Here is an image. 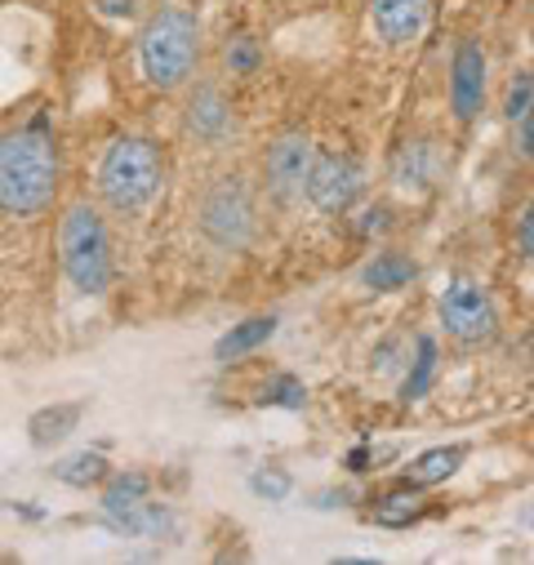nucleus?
Instances as JSON below:
<instances>
[{"label": "nucleus", "instance_id": "1", "mask_svg": "<svg viewBox=\"0 0 534 565\" xmlns=\"http://www.w3.org/2000/svg\"><path fill=\"white\" fill-rule=\"evenodd\" d=\"M58 196V138L36 111L32 120L0 134V214L36 218Z\"/></svg>", "mask_w": 534, "mask_h": 565}, {"label": "nucleus", "instance_id": "2", "mask_svg": "<svg viewBox=\"0 0 534 565\" xmlns=\"http://www.w3.org/2000/svg\"><path fill=\"white\" fill-rule=\"evenodd\" d=\"M196 63H201V19L179 0H165L139 28V72L157 94H174L192 85Z\"/></svg>", "mask_w": 534, "mask_h": 565}, {"label": "nucleus", "instance_id": "3", "mask_svg": "<svg viewBox=\"0 0 534 565\" xmlns=\"http://www.w3.org/2000/svg\"><path fill=\"white\" fill-rule=\"evenodd\" d=\"M165 188V152L148 134H116L98 157V196L111 214L134 218L152 210Z\"/></svg>", "mask_w": 534, "mask_h": 565}, {"label": "nucleus", "instance_id": "4", "mask_svg": "<svg viewBox=\"0 0 534 565\" xmlns=\"http://www.w3.org/2000/svg\"><path fill=\"white\" fill-rule=\"evenodd\" d=\"M58 267L72 280V290L85 299H98L111 290L116 258H111V232L94 201H72L58 218Z\"/></svg>", "mask_w": 534, "mask_h": 565}, {"label": "nucleus", "instance_id": "5", "mask_svg": "<svg viewBox=\"0 0 534 565\" xmlns=\"http://www.w3.org/2000/svg\"><path fill=\"white\" fill-rule=\"evenodd\" d=\"M196 227L214 249L241 254L258 232V205L241 174H218L196 201Z\"/></svg>", "mask_w": 534, "mask_h": 565}, {"label": "nucleus", "instance_id": "6", "mask_svg": "<svg viewBox=\"0 0 534 565\" xmlns=\"http://www.w3.org/2000/svg\"><path fill=\"white\" fill-rule=\"evenodd\" d=\"M437 312H441L446 334L455 343H463V348H481V343H490L499 334L494 299H490V290L481 286V280H472V276H455L450 280V286L441 290Z\"/></svg>", "mask_w": 534, "mask_h": 565}, {"label": "nucleus", "instance_id": "7", "mask_svg": "<svg viewBox=\"0 0 534 565\" xmlns=\"http://www.w3.org/2000/svg\"><path fill=\"white\" fill-rule=\"evenodd\" d=\"M361 192H365V174L348 152H317L312 179H308V201L321 214H330V218L348 214L361 201Z\"/></svg>", "mask_w": 534, "mask_h": 565}, {"label": "nucleus", "instance_id": "8", "mask_svg": "<svg viewBox=\"0 0 534 565\" xmlns=\"http://www.w3.org/2000/svg\"><path fill=\"white\" fill-rule=\"evenodd\" d=\"M312 161H317V148L312 138L290 129L281 134L273 148H267V161H263V179H267V192H273L277 201H299L308 196V179H312Z\"/></svg>", "mask_w": 534, "mask_h": 565}, {"label": "nucleus", "instance_id": "9", "mask_svg": "<svg viewBox=\"0 0 534 565\" xmlns=\"http://www.w3.org/2000/svg\"><path fill=\"white\" fill-rule=\"evenodd\" d=\"M485 89H490V58L481 41L463 36L450 54V111L459 125H472L485 111Z\"/></svg>", "mask_w": 534, "mask_h": 565}, {"label": "nucleus", "instance_id": "10", "mask_svg": "<svg viewBox=\"0 0 534 565\" xmlns=\"http://www.w3.org/2000/svg\"><path fill=\"white\" fill-rule=\"evenodd\" d=\"M232 125H236V111H232V98L223 94V85L201 81L183 103V134L196 138V143H223Z\"/></svg>", "mask_w": 534, "mask_h": 565}, {"label": "nucleus", "instance_id": "11", "mask_svg": "<svg viewBox=\"0 0 534 565\" xmlns=\"http://www.w3.org/2000/svg\"><path fill=\"white\" fill-rule=\"evenodd\" d=\"M432 19V0H370V23L383 45H415Z\"/></svg>", "mask_w": 534, "mask_h": 565}, {"label": "nucleus", "instance_id": "12", "mask_svg": "<svg viewBox=\"0 0 534 565\" xmlns=\"http://www.w3.org/2000/svg\"><path fill=\"white\" fill-rule=\"evenodd\" d=\"M107 525L116 530V534H129V539H152V543H161V539H174L179 534V516H174V508L170 503H161V499H139L134 508H125V512H116V516H107Z\"/></svg>", "mask_w": 534, "mask_h": 565}, {"label": "nucleus", "instance_id": "13", "mask_svg": "<svg viewBox=\"0 0 534 565\" xmlns=\"http://www.w3.org/2000/svg\"><path fill=\"white\" fill-rule=\"evenodd\" d=\"M81 418H85V405H81V401L41 405V409L28 418V441H32V450H54V446L72 441V433L81 428Z\"/></svg>", "mask_w": 534, "mask_h": 565}, {"label": "nucleus", "instance_id": "14", "mask_svg": "<svg viewBox=\"0 0 534 565\" xmlns=\"http://www.w3.org/2000/svg\"><path fill=\"white\" fill-rule=\"evenodd\" d=\"M277 317L273 312H258V317H245L241 326H232L218 343H214V361L218 365H232V361H245L249 352H258L263 343H273V334H277Z\"/></svg>", "mask_w": 534, "mask_h": 565}, {"label": "nucleus", "instance_id": "15", "mask_svg": "<svg viewBox=\"0 0 534 565\" xmlns=\"http://www.w3.org/2000/svg\"><path fill=\"white\" fill-rule=\"evenodd\" d=\"M415 276H419V263H415L410 254H400V249H378V254L361 267L365 290H374V295H396V290H406Z\"/></svg>", "mask_w": 534, "mask_h": 565}, {"label": "nucleus", "instance_id": "16", "mask_svg": "<svg viewBox=\"0 0 534 565\" xmlns=\"http://www.w3.org/2000/svg\"><path fill=\"white\" fill-rule=\"evenodd\" d=\"M50 477L67 490H98L111 477V463H107L103 450H72V455L50 463Z\"/></svg>", "mask_w": 534, "mask_h": 565}, {"label": "nucleus", "instance_id": "17", "mask_svg": "<svg viewBox=\"0 0 534 565\" xmlns=\"http://www.w3.org/2000/svg\"><path fill=\"white\" fill-rule=\"evenodd\" d=\"M463 459H468V446H432V450H424V455H415V459L406 463V481L419 486V490L446 486V481L463 468Z\"/></svg>", "mask_w": 534, "mask_h": 565}, {"label": "nucleus", "instance_id": "18", "mask_svg": "<svg viewBox=\"0 0 534 565\" xmlns=\"http://www.w3.org/2000/svg\"><path fill=\"white\" fill-rule=\"evenodd\" d=\"M148 494H152V477L148 472H139V468L116 472L111 468V477L98 486V508H103V516H116V512L134 508V503L148 499Z\"/></svg>", "mask_w": 534, "mask_h": 565}, {"label": "nucleus", "instance_id": "19", "mask_svg": "<svg viewBox=\"0 0 534 565\" xmlns=\"http://www.w3.org/2000/svg\"><path fill=\"white\" fill-rule=\"evenodd\" d=\"M432 170H437L432 143H428V138H415V143H406V148L396 152V161H392V183H400V188H428V183H432Z\"/></svg>", "mask_w": 534, "mask_h": 565}, {"label": "nucleus", "instance_id": "20", "mask_svg": "<svg viewBox=\"0 0 534 565\" xmlns=\"http://www.w3.org/2000/svg\"><path fill=\"white\" fill-rule=\"evenodd\" d=\"M437 361H441V352H437V339L432 334H424L419 343H415V361H410V370H406V379H400V401H424L428 392H432V383H437Z\"/></svg>", "mask_w": 534, "mask_h": 565}, {"label": "nucleus", "instance_id": "21", "mask_svg": "<svg viewBox=\"0 0 534 565\" xmlns=\"http://www.w3.org/2000/svg\"><path fill=\"white\" fill-rule=\"evenodd\" d=\"M424 494H419V486H410V481H400V490H392V494H383L378 503H374V521L378 525H392V530H400V525H415V521H424Z\"/></svg>", "mask_w": 534, "mask_h": 565}, {"label": "nucleus", "instance_id": "22", "mask_svg": "<svg viewBox=\"0 0 534 565\" xmlns=\"http://www.w3.org/2000/svg\"><path fill=\"white\" fill-rule=\"evenodd\" d=\"M258 405H273V409H303L308 405V387L299 374H273L258 387Z\"/></svg>", "mask_w": 534, "mask_h": 565}, {"label": "nucleus", "instance_id": "23", "mask_svg": "<svg viewBox=\"0 0 534 565\" xmlns=\"http://www.w3.org/2000/svg\"><path fill=\"white\" fill-rule=\"evenodd\" d=\"M249 490H254L258 499H267V503H286L290 490H295V477H290L281 463H263V468L249 472Z\"/></svg>", "mask_w": 534, "mask_h": 565}, {"label": "nucleus", "instance_id": "24", "mask_svg": "<svg viewBox=\"0 0 534 565\" xmlns=\"http://www.w3.org/2000/svg\"><path fill=\"white\" fill-rule=\"evenodd\" d=\"M263 67V50H258V41L254 36H232L227 45H223V72L227 76H254Z\"/></svg>", "mask_w": 534, "mask_h": 565}, {"label": "nucleus", "instance_id": "25", "mask_svg": "<svg viewBox=\"0 0 534 565\" xmlns=\"http://www.w3.org/2000/svg\"><path fill=\"white\" fill-rule=\"evenodd\" d=\"M534 103V72H516L512 85H508V98H503V116L516 125Z\"/></svg>", "mask_w": 534, "mask_h": 565}, {"label": "nucleus", "instance_id": "26", "mask_svg": "<svg viewBox=\"0 0 534 565\" xmlns=\"http://www.w3.org/2000/svg\"><path fill=\"white\" fill-rule=\"evenodd\" d=\"M516 241H521V254L534 263V201L525 205V214H521V227H516Z\"/></svg>", "mask_w": 534, "mask_h": 565}, {"label": "nucleus", "instance_id": "27", "mask_svg": "<svg viewBox=\"0 0 534 565\" xmlns=\"http://www.w3.org/2000/svg\"><path fill=\"white\" fill-rule=\"evenodd\" d=\"M134 10H139V0H98V14L107 19H129Z\"/></svg>", "mask_w": 534, "mask_h": 565}, {"label": "nucleus", "instance_id": "28", "mask_svg": "<svg viewBox=\"0 0 534 565\" xmlns=\"http://www.w3.org/2000/svg\"><path fill=\"white\" fill-rule=\"evenodd\" d=\"M521 157L534 161V103H530V111L521 116Z\"/></svg>", "mask_w": 534, "mask_h": 565}, {"label": "nucleus", "instance_id": "29", "mask_svg": "<svg viewBox=\"0 0 534 565\" xmlns=\"http://www.w3.org/2000/svg\"><path fill=\"white\" fill-rule=\"evenodd\" d=\"M383 227H387V210H383V205H374V210L361 214V232H365V236H370V232H383Z\"/></svg>", "mask_w": 534, "mask_h": 565}, {"label": "nucleus", "instance_id": "30", "mask_svg": "<svg viewBox=\"0 0 534 565\" xmlns=\"http://www.w3.org/2000/svg\"><path fill=\"white\" fill-rule=\"evenodd\" d=\"M348 490H325V494H317V508H348Z\"/></svg>", "mask_w": 534, "mask_h": 565}]
</instances>
